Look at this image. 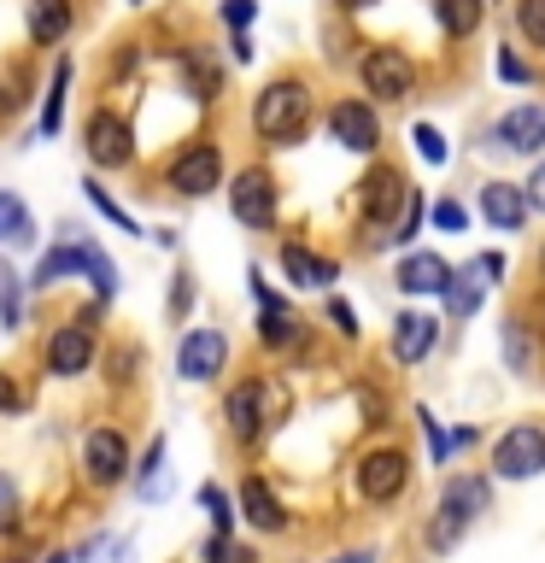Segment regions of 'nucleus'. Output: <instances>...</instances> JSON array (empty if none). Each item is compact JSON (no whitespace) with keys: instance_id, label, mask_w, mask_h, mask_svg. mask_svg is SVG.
<instances>
[{"instance_id":"nucleus-1","label":"nucleus","mask_w":545,"mask_h":563,"mask_svg":"<svg viewBox=\"0 0 545 563\" xmlns=\"http://www.w3.org/2000/svg\"><path fill=\"white\" fill-rule=\"evenodd\" d=\"M487 505H492V482H487V475H452L446 493H440L434 522H429V552L446 558L452 545L475 528V517H487Z\"/></svg>"},{"instance_id":"nucleus-2","label":"nucleus","mask_w":545,"mask_h":563,"mask_svg":"<svg viewBox=\"0 0 545 563\" xmlns=\"http://www.w3.org/2000/svg\"><path fill=\"white\" fill-rule=\"evenodd\" d=\"M253 130L264 141H276V147H293V141L311 130V88L299 77H276L253 100Z\"/></svg>"},{"instance_id":"nucleus-3","label":"nucleus","mask_w":545,"mask_h":563,"mask_svg":"<svg viewBox=\"0 0 545 563\" xmlns=\"http://www.w3.org/2000/svg\"><path fill=\"white\" fill-rule=\"evenodd\" d=\"M492 475L499 482H534L545 475V429L540 422H516L492 440Z\"/></svg>"},{"instance_id":"nucleus-4","label":"nucleus","mask_w":545,"mask_h":563,"mask_svg":"<svg viewBox=\"0 0 545 563\" xmlns=\"http://www.w3.org/2000/svg\"><path fill=\"white\" fill-rule=\"evenodd\" d=\"M281 387L276 382H241L235 394H229L223 405V417H229V434L241 440V446H258V434H264V422L281 417Z\"/></svg>"},{"instance_id":"nucleus-5","label":"nucleus","mask_w":545,"mask_h":563,"mask_svg":"<svg viewBox=\"0 0 545 563\" xmlns=\"http://www.w3.org/2000/svg\"><path fill=\"white\" fill-rule=\"evenodd\" d=\"M165 183L182 194V200H205V194L223 188V153L211 147V141H193V147H182V153L170 158Z\"/></svg>"},{"instance_id":"nucleus-6","label":"nucleus","mask_w":545,"mask_h":563,"mask_svg":"<svg viewBox=\"0 0 545 563\" xmlns=\"http://www.w3.org/2000/svg\"><path fill=\"white\" fill-rule=\"evenodd\" d=\"M358 77H364V88H369L376 100L416 95V59H411L404 47H369L364 65H358Z\"/></svg>"},{"instance_id":"nucleus-7","label":"nucleus","mask_w":545,"mask_h":563,"mask_svg":"<svg viewBox=\"0 0 545 563\" xmlns=\"http://www.w3.org/2000/svg\"><path fill=\"white\" fill-rule=\"evenodd\" d=\"M82 475L88 487H118L123 475H130V440H123V429H88L82 440Z\"/></svg>"},{"instance_id":"nucleus-8","label":"nucleus","mask_w":545,"mask_h":563,"mask_svg":"<svg viewBox=\"0 0 545 563\" xmlns=\"http://www.w3.org/2000/svg\"><path fill=\"white\" fill-rule=\"evenodd\" d=\"M404 487H411V457H404V452L381 446V452L358 457V499H369V505H393Z\"/></svg>"},{"instance_id":"nucleus-9","label":"nucleus","mask_w":545,"mask_h":563,"mask_svg":"<svg viewBox=\"0 0 545 563\" xmlns=\"http://www.w3.org/2000/svg\"><path fill=\"white\" fill-rule=\"evenodd\" d=\"M94 364V317H70V323L53 329V341H47V376H82V369Z\"/></svg>"},{"instance_id":"nucleus-10","label":"nucleus","mask_w":545,"mask_h":563,"mask_svg":"<svg viewBox=\"0 0 545 563\" xmlns=\"http://www.w3.org/2000/svg\"><path fill=\"white\" fill-rule=\"evenodd\" d=\"M404 200H411V183H404L399 170H387V165H369V170H364V183H358L364 223H399Z\"/></svg>"},{"instance_id":"nucleus-11","label":"nucleus","mask_w":545,"mask_h":563,"mask_svg":"<svg viewBox=\"0 0 545 563\" xmlns=\"http://www.w3.org/2000/svg\"><path fill=\"white\" fill-rule=\"evenodd\" d=\"M487 282H504V258L499 253H481V258H469L464 271H452V282H446V311L452 317H475L481 311V294H487Z\"/></svg>"},{"instance_id":"nucleus-12","label":"nucleus","mask_w":545,"mask_h":563,"mask_svg":"<svg viewBox=\"0 0 545 563\" xmlns=\"http://www.w3.org/2000/svg\"><path fill=\"white\" fill-rule=\"evenodd\" d=\"M82 147H88V158H94L100 170H123L135 158V135H130V123H123L118 112H94L82 123Z\"/></svg>"},{"instance_id":"nucleus-13","label":"nucleus","mask_w":545,"mask_h":563,"mask_svg":"<svg viewBox=\"0 0 545 563\" xmlns=\"http://www.w3.org/2000/svg\"><path fill=\"white\" fill-rule=\"evenodd\" d=\"M229 206H235V218L246 229H270L276 223V183H270V170H241L235 183H229Z\"/></svg>"},{"instance_id":"nucleus-14","label":"nucleus","mask_w":545,"mask_h":563,"mask_svg":"<svg viewBox=\"0 0 545 563\" xmlns=\"http://www.w3.org/2000/svg\"><path fill=\"white\" fill-rule=\"evenodd\" d=\"M229 358V341L223 329H188L182 346H176V376L182 382H211Z\"/></svg>"},{"instance_id":"nucleus-15","label":"nucleus","mask_w":545,"mask_h":563,"mask_svg":"<svg viewBox=\"0 0 545 563\" xmlns=\"http://www.w3.org/2000/svg\"><path fill=\"white\" fill-rule=\"evenodd\" d=\"M492 147L540 158L545 153V106H516V112H504L499 123H492Z\"/></svg>"},{"instance_id":"nucleus-16","label":"nucleus","mask_w":545,"mask_h":563,"mask_svg":"<svg viewBox=\"0 0 545 563\" xmlns=\"http://www.w3.org/2000/svg\"><path fill=\"white\" fill-rule=\"evenodd\" d=\"M329 135L341 141V147H352V153H376L381 147V118L369 112L364 100H341L329 112Z\"/></svg>"},{"instance_id":"nucleus-17","label":"nucleus","mask_w":545,"mask_h":563,"mask_svg":"<svg viewBox=\"0 0 545 563\" xmlns=\"http://www.w3.org/2000/svg\"><path fill=\"white\" fill-rule=\"evenodd\" d=\"M527 188H516V183H487L481 188V218L492 223V229H504V235H516V229L527 223Z\"/></svg>"},{"instance_id":"nucleus-18","label":"nucleus","mask_w":545,"mask_h":563,"mask_svg":"<svg viewBox=\"0 0 545 563\" xmlns=\"http://www.w3.org/2000/svg\"><path fill=\"white\" fill-rule=\"evenodd\" d=\"M281 271H288V282L293 288H329L334 276V258H323V253H311V246H299V241H288L281 246Z\"/></svg>"},{"instance_id":"nucleus-19","label":"nucleus","mask_w":545,"mask_h":563,"mask_svg":"<svg viewBox=\"0 0 545 563\" xmlns=\"http://www.w3.org/2000/svg\"><path fill=\"white\" fill-rule=\"evenodd\" d=\"M70 18H77V7H70V0H30V12H24L30 42H35V47L65 42V35H70Z\"/></svg>"},{"instance_id":"nucleus-20","label":"nucleus","mask_w":545,"mask_h":563,"mask_svg":"<svg viewBox=\"0 0 545 563\" xmlns=\"http://www.w3.org/2000/svg\"><path fill=\"white\" fill-rule=\"evenodd\" d=\"M241 510H246V522H253L258 534H281V528H288V510H281V499L258 482V475L241 482Z\"/></svg>"},{"instance_id":"nucleus-21","label":"nucleus","mask_w":545,"mask_h":563,"mask_svg":"<svg viewBox=\"0 0 545 563\" xmlns=\"http://www.w3.org/2000/svg\"><path fill=\"white\" fill-rule=\"evenodd\" d=\"M399 288L404 294H446V282H452V271H446V258H434V253H411V258H399Z\"/></svg>"},{"instance_id":"nucleus-22","label":"nucleus","mask_w":545,"mask_h":563,"mask_svg":"<svg viewBox=\"0 0 545 563\" xmlns=\"http://www.w3.org/2000/svg\"><path fill=\"white\" fill-rule=\"evenodd\" d=\"M429 346H434V317L404 311L399 323H393V358L399 364H416V358H429Z\"/></svg>"},{"instance_id":"nucleus-23","label":"nucleus","mask_w":545,"mask_h":563,"mask_svg":"<svg viewBox=\"0 0 545 563\" xmlns=\"http://www.w3.org/2000/svg\"><path fill=\"white\" fill-rule=\"evenodd\" d=\"M176 70H182V88H188L193 100H218L223 77H218V65H211L200 47H182V53H176Z\"/></svg>"},{"instance_id":"nucleus-24","label":"nucleus","mask_w":545,"mask_h":563,"mask_svg":"<svg viewBox=\"0 0 545 563\" xmlns=\"http://www.w3.org/2000/svg\"><path fill=\"white\" fill-rule=\"evenodd\" d=\"M65 276H88V246H59V253H47L42 264H35V288H53V282H65Z\"/></svg>"},{"instance_id":"nucleus-25","label":"nucleus","mask_w":545,"mask_h":563,"mask_svg":"<svg viewBox=\"0 0 545 563\" xmlns=\"http://www.w3.org/2000/svg\"><path fill=\"white\" fill-rule=\"evenodd\" d=\"M481 12H487L481 0H434V18H440V30H446V35H457V42L481 30Z\"/></svg>"},{"instance_id":"nucleus-26","label":"nucleus","mask_w":545,"mask_h":563,"mask_svg":"<svg viewBox=\"0 0 545 563\" xmlns=\"http://www.w3.org/2000/svg\"><path fill=\"white\" fill-rule=\"evenodd\" d=\"M35 235V218L18 194H0V246H24Z\"/></svg>"},{"instance_id":"nucleus-27","label":"nucleus","mask_w":545,"mask_h":563,"mask_svg":"<svg viewBox=\"0 0 545 563\" xmlns=\"http://www.w3.org/2000/svg\"><path fill=\"white\" fill-rule=\"evenodd\" d=\"M504 364H510V376H534V334H527L522 317L504 323Z\"/></svg>"},{"instance_id":"nucleus-28","label":"nucleus","mask_w":545,"mask_h":563,"mask_svg":"<svg viewBox=\"0 0 545 563\" xmlns=\"http://www.w3.org/2000/svg\"><path fill=\"white\" fill-rule=\"evenodd\" d=\"M65 88H70V59H59V65H53L47 106H42V135H59V123H65Z\"/></svg>"},{"instance_id":"nucleus-29","label":"nucleus","mask_w":545,"mask_h":563,"mask_svg":"<svg viewBox=\"0 0 545 563\" xmlns=\"http://www.w3.org/2000/svg\"><path fill=\"white\" fill-rule=\"evenodd\" d=\"M258 341L264 346H293L299 341V317L293 311H258Z\"/></svg>"},{"instance_id":"nucleus-30","label":"nucleus","mask_w":545,"mask_h":563,"mask_svg":"<svg viewBox=\"0 0 545 563\" xmlns=\"http://www.w3.org/2000/svg\"><path fill=\"white\" fill-rule=\"evenodd\" d=\"M200 505H205L211 528H218V540H229V528H235V505H229V493H223L218 482H205V487H200Z\"/></svg>"},{"instance_id":"nucleus-31","label":"nucleus","mask_w":545,"mask_h":563,"mask_svg":"<svg viewBox=\"0 0 545 563\" xmlns=\"http://www.w3.org/2000/svg\"><path fill=\"white\" fill-rule=\"evenodd\" d=\"M158 470H165V440H153V446H147V457H141V470L130 475L141 499H158Z\"/></svg>"},{"instance_id":"nucleus-32","label":"nucleus","mask_w":545,"mask_h":563,"mask_svg":"<svg viewBox=\"0 0 545 563\" xmlns=\"http://www.w3.org/2000/svg\"><path fill=\"white\" fill-rule=\"evenodd\" d=\"M516 30L527 47H545V0H516Z\"/></svg>"},{"instance_id":"nucleus-33","label":"nucleus","mask_w":545,"mask_h":563,"mask_svg":"<svg viewBox=\"0 0 545 563\" xmlns=\"http://www.w3.org/2000/svg\"><path fill=\"white\" fill-rule=\"evenodd\" d=\"M88 246V241H82ZM88 282H94V294L100 299H112L118 294V271H112V258L100 253V246H88Z\"/></svg>"},{"instance_id":"nucleus-34","label":"nucleus","mask_w":545,"mask_h":563,"mask_svg":"<svg viewBox=\"0 0 545 563\" xmlns=\"http://www.w3.org/2000/svg\"><path fill=\"white\" fill-rule=\"evenodd\" d=\"M82 194H88V200H94V206L105 211V218H112V223L123 229V235H141V223H135V218H130V211H123V206H118V200H112V194H105L100 183H82Z\"/></svg>"},{"instance_id":"nucleus-35","label":"nucleus","mask_w":545,"mask_h":563,"mask_svg":"<svg viewBox=\"0 0 545 563\" xmlns=\"http://www.w3.org/2000/svg\"><path fill=\"white\" fill-rule=\"evenodd\" d=\"M18 517H24V505H18V482H12V475H0V534H18Z\"/></svg>"},{"instance_id":"nucleus-36","label":"nucleus","mask_w":545,"mask_h":563,"mask_svg":"<svg viewBox=\"0 0 545 563\" xmlns=\"http://www.w3.org/2000/svg\"><path fill=\"white\" fill-rule=\"evenodd\" d=\"M24 95H30V88H24V70H0V118L18 112V106H24Z\"/></svg>"},{"instance_id":"nucleus-37","label":"nucleus","mask_w":545,"mask_h":563,"mask_svg":"<svg viewBox=\"0 0 545 563\" xmlns=\"http://www.w3.org/2000/svg\"><path fill=\"white\" fill-rule=\"evenodd\" d=\"M411 141H416V153L429 158V165H446V141H440V130H434V123H416V130H411Z\"/></svg>"},{"instance_id":"nucleus-38","label":"nucleus","mask_w":545,"mask_h":563,"mask_svg":"<svg viewBox=\"0 0 545 563\" xmlns=\"http://www.w3.org/2000/svg\"><path fill=\"white\" fill-rule=\"evenodd\" d=\"M416 223H422V188H411V200H404L399 223H393V241H411V235H416Z\"/></svg>"},{"instance_id":"nucleus-39","label":"nucleus","mask_w":545,"mask_h":563,"mask_svg":"<svg viewBox=\"0 0 545 563\" xmlns=\"http://www.w3.org/2000/svg\"><path fill=\"white\" fill-rule=\"evenodd\" d=\"M434 229H446V235H457V229H469V211L457 200H440L434 206Z\"/></svg>"},{"instance_id":"nucleus-40","label":"nucleus","mask_w":545,"mask_h":563,"mask_svg":"<svg viewBox=\"0 0 545 563\" xmlns=\"http://www.w3.org/2000/svg\"><path fill=\"white\" fill-rule=\"evenodd\" d=\"M205 563H253V552L235 540H205Z\"/></svg>"},{"instance_id":"nucleus-41","label":"nucleus","mask_w":545,"mask_h":563,"mask_svg":"<svg viewBox=\"0 0 545 563\" xmlns=\"http://www.w3.org/2000/svg\"><path fill=\"white\" fill-rule=\"evenodd\" d=\"M0 317H7V329H18V276L0 271Z\"/></svg>"},{"instance_id":"nucleus-42","label":"nucleus","mask_w":545,"mask_h":563,"mask_svg":"<svg viewBox=\"0 0 545 563\" xmlns=\"http://www.w3.org/2000/svg\"><path fill=\"white\" fill-rule=\"evenodd\" d=\"M253 0H223V18H229V30H246V24H253Z\"/></svg>"},{"instance_id":"nucleus-43","label":"nucleus","mask_w":545,"mask_h":563,"mask_svg":"<svg viewBox=\"0 0 545 563\" xmlns=\"http://www.w3.org/2000/svg\"><path fill=\"white\" fill-rule=\"evenodd\" d=\"M329 323L341 329V334H358V317H352V306H346V299H329Z\"/></svg>"},{"instance_id":"nucleus-44","label":"nucleus","mask_w":545,"mask_h":563,"mask_svg":"<svg viewBox=\"0 0 545 563\" xmlns=\"http://www.w3.org/2000/svg\"><path fill=\"white\" fill-rule=\"evenodd\" d=\"M499 77H504V82H527V65H522L510 47H499Z\"/></svg>"},{"instance_id":"nucleus-45","label":"nucleus","mask_w":545,"mask_h":563,"mask_svg":"<svg viewBox=\"0 0 545 563\" xmlns=\"http://www.w3.org/2000/svg\"><path fill=\"white\" fill-rule=\"evenodd\" d=\"M527 206H534V211H545V158L534 165V176H527Z\"/></svg>"},{"instance_id":"nucleus-46","label":"nucleus","mask_w":545,"mask_h":563,"mask_svg":"<svg viewBox=\"0 0 545 563\" xmlns=\"http://www.w3.org/2000/svg\"><path fill=\"white\" fill-rule=\"evenodd\" d=\"M0 411H24V394L12 387V376H0Z\"/></svg>"},{"instance_id":"nucleus-47","label":"nucleus","mask_w":545,"mask_h":563,"mask_svg":"<svg viewBox=\"0 0 545 563\" xmlns=\"http://www.w3.org/2000/svg\"><path fill=\"white\" fill-rule=\"evenodd\" d=\"M193 306V288H188V276H176V294H170V311H188Z\"/></svg>"},{"instance_id":"nucleus-48","label":"nucleus","mask_w":545,"mask_h":563,"mask_svg":"<svg viewBox=\"0 0 545 563\" xmlns=\"http://www.w3.org/2000/svg\"><path fill=\"white\" fill-rule=\"evenodd\" d=\"M329 563H376V552H369V545H358V552H341V558H329Z\"/></svg>"},{"instance_id":"nucleus-49","label":"nucleus","mask_w":545,"mask_h":563,"mask_svg":"<svg viewBox=\"0 0 545 563\" xmlns=\"http://www.w3.org/2000/svg\"><path fill=\"white\" fill-rule=\"evenodd\" d=\"M341 7H352V12H358V7H376V0H341Z\"/></svg>"},{"instance_id":"nucleus-50","label":"nucleus","mask_w":545,"mask_h":563,"mask_svg":"<svg viewBox=\"0 0 545 563\" xmlns=\"http://www.w3.org/2000/svg\"><path fill=\"white\" fill-rule=\"evenodd\" d=\"M42 563H77V558H65V552H53V558H42Z\"/></svg>"},{"instance_id":"nucleus-51","label":"nucleus","mask_w":545,"mask_h":563,"mask_svg":"<svg viewBox=\"0 0 545 563\" xmlns=\"http://www.w3.org/2000/svg\"><path fill=\"white\" fill-rule=\"evenodd\" d=\"M540 276H545V253H540Z\"/></svg>"}]
</instances>
